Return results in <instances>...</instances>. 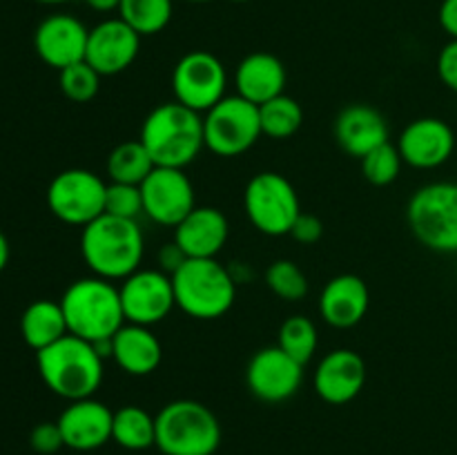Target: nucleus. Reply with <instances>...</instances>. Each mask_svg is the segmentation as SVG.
Masks as SVG:
<instances>
[{"mask_svg": "<svg viewBox=\"0 0 457 455\" xmlns=\"http://www.w3.org/2000/svg\"><path fill=\"white\" fill-rule=\"evenodd\" d=\"M80 254L96 277L123 281L141 268L145 239L134 219L101 214L80 232Z\"/></svg>", "mask_w": 457, "mask_h": 455, "instance_id": "1", "label": "nucleus"}, {"mask_svg": "<svg viewBox=\"0 0 457 455\" xmlns=\"http://www.w3.org/2000/svg\"><path fill=\"white\" fill-rule=\"evenodd\" d=\"M141 143L156 168L186 170L205 147L204 116L181 103H163L145 116Z\"/></svg>", "mask_w": 457, "mask_h": 455, "instance_id": "2", "label": "nucleus"}, {"mask_svg": "<svg viewBox=\"0 0 457 455\" xmlns=\"http://www.w3.org/2000/svg\"><path fill=\"white\" fill-rule=\"evenodd\" d=\"M40 379L54 395L67 401L94 397L103 384V357L92 342L65 335L52 346L36 352Z\"/></svg>", "mask_w": 457, "mask_h": 455, "instance_id": "3", "label": "nucleus"}, {"mask_svg": "<svg viewBox=\"0 0 457 455\" xmlns=\"http://www.w3.org/2000/svg\"><path fill=\"white\" fill-rule=\"evenodd\" d=\"M70 335L85 342L112 339L125 324L120 293L112 281L103 277H83L67 285L61 297Z\"/></svg>", "mask_w": 457, "mask_h": 455, "instance_id": "4", "label": "nucleus"}, {"mask_svg": "<svg viewBox=\"0 0 457 455\" xmlns=\"http://www.w3.org/2000/svg\"><path fill=\"white\" fill-rule=\"evenodd\" d=\"M172 285L177 308L201 321L226 315L237 297L235 277L217 259H187L172 275Z\"/></svg>", "mask_w": 457, "mask_h": 455, "instance_id": "5", "label": "nucleus"}, {"mask_svg": "<svg viewBox=\"0 0 457 455\" xmlns=\"http://www.w3.org/2000/svg\"><path fill=\"white\" fill-rule=\"evenodd\" d=\"M154 419V446L163 455H214L221 444L217 415L196 400L170 401Z\"/></svg>", "mask_w": 457, "mask_h": 455, "instance_id": "6", "label": "nucleus"}, {"mask_svg": "<svg viewBox=\"0 0 457 455\" xmlns=\"http://www.w3.org/2000/svg\"><path fill=\"white\" fill-rule=\"evenodd\" d=\"M406 221L424 248L457 254V183L437 181L415 190L406 205Z\"/></svg>", "mask_w": 457, "mask_h": 455, "instance_id": "7", "label": "nucleus"}, {"mask_svg": "<svg viewBox=\"0 0 457 455\" xmlns=\"http://www.w3.org/2000/svg\"><path fill=\"white\" fill-rule=\"evenodd\" d=\"M244 208L250 223L266 236L290 235L302 214L297 190L279 172H259L248 181Z\"/></svg>", "mask_w": 457, "mask_h": 455, "instance_id": "8", "label": "nucleus"}, {"mask_svg": "<svg viewBox=\"0 0 457 455\" xmlns=\"http://www.w3.org/2000/svg\"><path fill=\"white\" fill-rule=\"evenodd\" d=\"M259 136H263L259 105L245 101L239 94L223 96L212 110L204 114L205 147L223 159L248 152Z\"/></svg>", "mask_w": 457, "mask_h": 455, "instance_id": "9", "label": "nucleus"}, {"mask_svg": "<svg viewBox=\"0 0 457 455\" xmlns=\"http://www.w3.org/2000/svg\"><path fill=\"white\" fill-rule=\"evenodd\" d=\"M107 183L92 170L70 168L52 178L47 187V208L58 221L85 228L105 214Z\"/></svg>", "mask_w": 457, "mask_h": 455, "instance_id": "10", "label": "nucleus"}, {"mask_svg": "<svg viewBox=\"0 0 457 455\" xmlns=\"http://www.w3.org/2000/svg\"><path fill=\"white\" fill-rule=\"evenodd\" d=\"M228 71L214 54L205 49L181 56L172 71V92L177 103L205 114L212 110L226 94Z\"/></svg>", "mask_w": 457, "mask_h": 455, "instance_id": "11", "label": "nucleus"}, {"mask_svg": "<svg viewBox=\"0 0 457 455\" xmlns=\"http://www.w3.org/2000/svg\"><path fill=\"white\" fill-rule=\"evenodd\" d=\"M119 293L128 324L150 328V326L163 321L177 306L172 277L165 275L163 270L138 268L137 272L120 281Z\"/></svg>", "mask_w": 457, "mask_h": 455, "instance_id": "12", "label": "nucleus"}, {"mask_svg": "<svg viewBox=\"0 0 457 455\" xmlns=\"http://www.w3.org/2000/svg\"><path fill=\"white\" fill-rule=\"evenodd\" d=\"M143 214L159 226L177 228L196 208L195 186L186 170L154 168L141 183Z\"/></svg>", "mask_w": 457, "mask_h": 455, "instance_id": "13", "label": "nucleus"}, {"mask_svg": "<svg viewBox=\"0 0 457 455\" xmlns=\"http://www.w3.org/2000/svg\"><path fill=\"white\" fill-rule=\"evenodd\" d=\"M303 382V366L281 351L268 346L254 352L245 366V384L257 400L266 404H281L297 395Z\"/></svg>", "mask_w": 457, "mask_h": 455, "instance_id": "14", "label": "nucleus"}, {"mask_svg": "<svg viewBox=\"0 0 457 455\" xmlns=\"http://www.w3.org/2000/svg\"><path fill=\"white\" fill-rule=\"evenodd\" d=\"M138 52L141 36L123 18H107L89 29L85 61L101 76H116L137 61Z\"/></svg>", "mask_w": 457, "mask_h": 455, "instance_id": "15", "label": "nucleus"}, {"mask_svg": "<svg viewBox=\"0 0 457 455\" xmlns=\"http://www.w3.org/2000/svg\"><path fill=\"white\" fill-rule=\"evenodd\" d=\"M89 29L71 13H52L34 31V49L45 65L65 70L85 61Z\"/></svg>", "mask_w": 457, "mask_h": 455, "instance_id": "16", "label": "nucleus"}, {"mask_svg": "<svg viewBox=\"0 0 457 455\" xmlns=\"http://www.w3.org/2000/svg\"><path fill=\"white\" fill-rule=\"evenodd\" d=\"M402 161L415 170H433L445 165L455 150V132L446 120L436 116L415 119L397 138Z\"/></svg>", "mask_w": 457, "mask_h": 455, "instance_id": "17", "label": "nucleus"}, {"mask_svg": "<svg viewBox=\"0 0 457 455\" xmlns=\"http://www.w3.org/2000/svg\"><path fill=\"white\" fill-rule=\"evenodd\" d=\"M56 422L67 449L87 453L101 449L112 440L114 410L94 397H85V400L70 401Z\"/></svg>", "mask_w": 457, "mask_h": 455, "instance_id": "18", "label": "nucleus"}, {"mask_svg": "<svg viewBox=\"0 0 457 455\" xmlns=\"http://www.w3.org/2000/svg\"><path fill=\"white\" fill-rule=\"evenodd\" d=\"M315 391L326 404L342 406L355 400L366 384V364L360 352L337 348L321 357L315 370Z\"/></svg>", "mask_w": 457, "mask_h": 455, "instance_id": "19", "label": "nucleus"}, {"mask_svg": "<svg viewBox=\"0 0 457 455\" xmlns=\"http://www.w3.org/2000/svg\"><path fill=\"white\" fill-rule=\"evenodd\" d=\"M335 138L348 156L364 159L375 147L388 143V123L375 107L355 103L344 107L335 119Z\"/></svg>", "mask_w": 457, "mask_h": 455, "instance_id": "20", "label": "nucleus"}, {"mask_svg": "<svg viewBox=\"0 0 457 455\" xmlns=\"http://www.w3.org/2000/svg\"><path fill=\"white\" fill-rule=\"evenodd\" d=\"M228 236H230V226L226 214L210 205H196L174 228V241L190 259H217Z\"/></svg>", "mask_w": 457, "mask_h": 455, "instance_id": "21", "label": "nucleus"}, {"mask_svg": "<svg viewBox=\"0 0 457 455\" xmlns=\"http://www.w3.org/2000/svg\"><path fill=\"white\" fill-rule=\"evenodd\" d=\"M370 306L369 285L357 275H337L324 285L320 312L333 328H353L366 317Z\"/></svg>", "mask_w": 457, "mask_h": 455, "instance_id": "22", "label": "nucleus"}, {"mask_svg": "<svg viewBox=\"0 0 457 455\" xmlns=\"http://www.w3.org/2000/svg\"><path fill=\"white\" fill-rule=\"evenodd\" d=\"M286 79L284 62L268 52L248 54L235 70L237 94L254 105H263L284 94Z\"/></svg>", "mask_w": 457, "mask_h": 455, "instance_id": "23", "label": "nucleus"}, {"mask_svg": "<svg viewBox=\"0 0 457 455\" xmlns=\"http://www.w3.org/2000/svg\"><path fill=\"white\" fill-rule=\"evenodd\" d=\"M112 360L120 370L134 377H145L159 368L163 348L159 337L147 326L125 321L119 333L112 337Z\"/></svg>", "mask_w": 457, "mask_h": 455, "instance_id": "24", "label": "nucleus"}, {"mask_svg": "<svg viewBox=\"0 0 457 455\" xmlns=\"http://www.w3.org/2000/svg\"><path fill=\"white\" fill-rule=\"evenodd\" d=\"M21 335L27 346L36 352L70 335L61 302L38 299V302L29 303L21 317Z\"/></svg>", "mask_w": 457, "mask_h": 455, "instance_id": "25", "label": "nucleus"}, {"mask_svg": "<svg viewBox=\"0 0 457 455\" xmlns=\"http://www.w3.org/2000/svg\"><path fill=\"white\" fill-rule=\"evenodd\" d=\"M112 440L128 451H145L156 442V419L141 406L128 404L114 410Z\"/></svg>", "mask_w": 457, "mask_h": 455, "instance_id": "26", "label": "nucleus"}, {"mask_svg": "<svg viewBox=\"0 0 457 455\" xmlns=\"http://www.w3.org/2000/svg\"><path fill=\"white\" fill-rule=\"evenodd\" d=\"M154 168V161H152L150 152L145 150L141 138L119 143L107 156V177L114 183L141 186Z\"/></svg>", "mask_w": 457, "mask_h": 455, "instance_id": "27", "label": "nucleus"}, {"mask_svg": "<svg viewBox=\"0 0 457 455\" xmlns=\"http://www.w3.org/2000/svg\"><path fill=\"white\" fill-rule=\"evenodd\" d=\"M259 120H262V134L275 141L295 136L303 123V110L293 96L279 94L272 101L259 105Z\"/></svg>", "mask_w": 457, "mask_h": 455, "instance_id": "28", "label": "nucleus"}, {"mask_svg": "<svg viewBox=\"0 0 457 455\" xmlns=\"http://www.w3.org/2000/svg\"><path fill=\"white\" fill-rule=\"evenodd\" d=\"M174 0H120L119 18H123L138 36H154L172 21Z\"/></svg>", "mask_w": 457, "mask_h": 455, "instance_id": "29", "label": "nucleus"}, {"mask_svg": "<svg viewBox=\"0 0 457 455\" xmlns=\"http://www.w3.org/2000/svg\"><path fill=\"white\" fill-rule=\"evenodd\" d=\"M277 346L288 352L293 360L306 366L315 357L317 346H320V335H317L315 321L303 315H293L281 324Z\"/></svg>", "mask_w": 457, "mask_h": 455, "instance_id": "30", "label": "nucleus"}, {"mask_svg": "<svg viewBox=\"0 0 457 455\" xmlns=\"http://www.w3.org/2000/svg\"><path fill=\"white\" fill-rule=\"evenodd\" d=\"M266 285L284 302H299L308 294V279L290 259H277L266 270Z\"/></svg>", "mask_w": 457, "mask_h": 455, "instance_id": "31", "label": "nucleus"}, {"mask_svg": "<svg viewBox=\"0 0 457 455\" xmlns=\"http://www.w3.org/2000/svg\"><path fill=\"white\" fill-rule=\"evenodd\" d=\"M103 76L89 65L87 61L74 62L58 71V85H61L62 96L71 103H89L98 94Z\"/></svg>", "mask_w": 457, "mask_h": 455, "instance_id": "32", "label": "nucleus"}, {"mask_svg": "<svg viewBox=\"0 0 457 455\" xmlns=\"http://www.w3.org/2000/svg\"><path fill=\"white\" fill-rule=\"evenodd\" d=\"M360 161L364 178L378 187L391 186V183L400 177L402 163H404L400 156V150H397V145H393L391 141L375 147L373 152H369V154Z\"/></svg>", "mask_w": 457, "mask_h": 455, "instance_id": "33", "label": "nucleus"}, {"mask_svg": "<svg viewBox=\"0 0 457 455\" xmlns=\"http://www.w3.org/2000/svg\"><path fill=\"white\" fill-rule=\"evenodd\" d=\"M105 214L120 219H134L143 214V196L141 186H129V183H107L105 194Z\"/></svg>", "mask_w": 457, "mask_h": 455, "instance_id": "34", "label": "nucleus"}, {"mask_svg": "<svg viewBox=\"0 0 457 455\" xmlns=\"http://www.w3.org/2000/svg\"><path fill=\"white\" fill-rule=\"evenodd\" d=\"M29 444L36 453L40 455H54L65 446L62 442V433L58 428V422H40L31 428Z\"/></svg>", "mask_w": 457, "mask_h": 455, "instance_id": "35", "label": "nucleus"}, {"mask_svg": "<svg viewBox=\"0 0 457 455\" xmlns=\"http://www.w3.org/2000/svg\"><path fill=\"white\" fill-rule=\"evenodd\" d=\"M437 76L449 89L457 92V40L451 38L437 56Z\"/></svg>", "mask_w": 457, "mask_h": 455, "instance_id": "36", "label": "nucleus"}, {"mask_svg": "<svg viewBox=\"0 0 457 455\" xmlns=\"http://www.w3.org/2000/svg\"><path fill=\"white\" fill-rule=\"evenodd\" d=\"M321 235H324V226H321L320 219H317L315 214H306V212L299 214L293 230H290V236L303 245L317 244V241L321 239Z\"/></svg>", "mask_w": 457, "mask_h": 455, "instance_id": "37", "label": "nucleus"}, {"mask_svg": "<svg viewBox=\"0 0 457 455\" xmlns=\"http://www.w3.org/2000/svg\"><path fill=\"white\" fill-rule=\"evenodd\" d=\"M187 254L183 252L181 245L177 244V241H170V244H165L163 248L159 250V263H161V270L165 272V275L172 277L174 272L179 270V268L183 266V263L187 261Z\"/></svg>", "mask_w": 457, "mask_h": 455, "instance_id": "38", "label": "nucleus"}, {"mask_svg": "<svg viewBox=\"0 0 457 455\" xmlns=\"http://www.w3.org/2000/svg\"><path fill=\"white\" fill-rule=\"evenodd\" d=\"M437 18H440L442 29L457 40V0H442Z\"/></svg>", "mask_w": 457, "mask_h": 455, "instance_id": "39", "label": "nucleus"}, {"mask_svg": "<svg viewBox=\"0 0 457 455\" xmlns=\"http://www.w3.org/2000/svg\"><path fill=\"white\" fill-rule=\"evenodd\" d=\"M83 3L98 13L119 12V7H120V0H83Z\"/></svg>", "mask_w": 457, "mask_h": 455, "instance_id": "40", "label": "nucleus"}, {"mask_svg": "<svg viewBox=\"0 0 457 455\" xmlns=\"http://www.w3.org/2000/svg\"><path fill=\"white\" fill-rule=\"evenodd\" d=\"M9 254H12V250H9V241H7V236H4V232L0 230V272L7 268Z\"/></svg>", "mask_w": 457, "mask_h": 455, "instance_id": "41", "label": "nucleus"}, {"mask_svg": "<svg viewBox=\"0 0 457 455\" xmlns=\"http://www.w3.org/2000/svg\"><path fill=\"white\" fill-rule=\"evenodd\" d=\"M34 3L47 4V7H56V4H65V3H71V0H34Z\"/></svg>", "mask_w": 457, "mask_h": 455, "instance_id": "42", "label": "nucleus"}, {"mask_svg": "<svg viewBox=\"0 0 457 455\" xmlns=\"http://www.w3.org/2000/svg\"><path fill=\"white\" fill-rule=\"evenodd\" d=\"M186 3H195V4H199V3H210V0H186Z\"/></svg>", "mask_w": 457, "mask_h": 455, "instance_id": "43", "label": "nucleus"}, {"mask_svg": "<svg viewBox=\"0 0 457 455\" xmlns=\"http://www.w3.org/2000/svg\"><path fill=\"white\" fill-rule=\"evenodd\" d=\"M230 3H250V0H230Z\"/></svg>", "mask_w": 457, "mask_h": 455, "instance_id": "44", "label": "nucleus"}]
</instances>
